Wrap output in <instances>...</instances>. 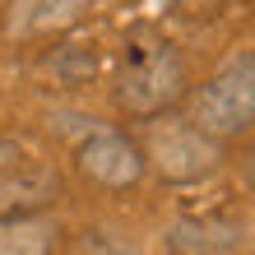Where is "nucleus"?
<instances>
[{"label":"nucleus","instance_id":"f03ea898","mask_svg":"<svg viewBox=\"0 0 255 255\" xmlns=\"http://www.w3.org/2000/svg\"><path fill=\"white\" fill-rule=\"evenodd\" d=\"M186 116L214 139H237L255 126V47L232 51L190 93Z\"/></svg>","mask_w":255,"mask_h":255},{"label":"nucleus","instance_id":"6e6552de","mask_svg":"<svg viewBox=\"0 0 255 255\" xmlns=\"http://www.w3.org/2000/svg\"><path fill=\"white\" fill-rule=\"evenodd\" d=\"M56 232L37 218H0V255H51Z\"/></svg>","mask_w":255,"mask_h":255},{"label":"nucleus","instance_id":"20e7f679","mask_svg":"<svg viewBox=\"0 0 255 255\" xmlns=\"http://www.w3.org/2000/svg\"><path fill=\"white\" fill-rule=\"evenodd\" d=\"M74 167L84 181H93L102 190H126L144 176V148L130 134L112 130V126H88L74 144Z\"/></svg>","mask_w":255,"mask_h":255},{"label":"nucleus","instance_id":"1a4fd4ad","mask_svg":"<svg viewBox=\"0 0 255 255\" xmlns=\"http://www.w3.org/2000/svg\"><path fill=\"white\" fill-rule=\"evenodd\" d=\"M242 181H246V190L255 195V144L246 148V158H242Z\"/></svg>","mask_w":255,"mask_h":255},{"label":"nucleus","instance_id":"f257e3e1","mask_svg":"<svg viewBox=\"0 0 255 255\" xmlns=\"http://www.w3.org/2000/svg\"><path fill=\"white\" fill-rule=\"evenodd\" d=\"M186 98V61L167 37L134 33L126 37L121 61L112 79V102L134 121H148L158 112H172Z\"/></svg>","mask_w":255,"mask_h":255},{"label":"nucleus","instance_id":"0eeeda50","mask_svg":"<svg viewBox=\"0 0 255 255\" xmlns=\"http://www.w3.org/2000/svg\"><path fill=\"white\" fill-rule=\"evenodd\" d=\"M88 9V0H28L19 14V33L42 37V33H61V28L79 23Z\"/></svg>","mask_w":255,"mask_h":255},{"label":"nucleus","instance_id":"7ed1b4c3","mask_svg":"<svg viewBox=\"0 0 255 255\" xmlns=\"http://www.w3.org/2000/svg\"><path fill=\"white\" fill-rule=\"evenodd\" d=\"M139 148H144V162H153L162 181H176V186L204 181L223 162V139L204 134L190 116H167V112L148 116Z\"/></svg>","mask_w":255,"mask_h":255},{"label":"nucleus","instance_id":"39448f33","mask_svg":"<svg viewBox=\"0 0 255 255\" xmlns=\"http://www.w3.org/2000/svg\"><path fill=\"white\" fill-rule=\"evenodd\" d=\"M65 181L51 162H5L0 167V218H37L61 204Z\"/></svg>","mask_w":255,"mask_h":255},{"label":"nucleus","instance_id":"423d86ee","mask_svg":"<svg viewBox=\"0 0 255 255\" xmlns=\"http://www.w3.org/2000/svg\"><path fill=\"white\" fill-rule=\"evenodd\" d=\"M172 255H228L237 246V228L223 218H181L167 232Z\"/></svg>","mask_w":255,"mask_h":255},{"label":"nucleus","instance_id":"9d476101","mask_svg":"<svg viewBox=\"0 0 255 255\" xmlns=\"http://www.w3.org/2000/svg\"><path fill=\"white\" fill-rule=\"evenodd\" d=\"M5 162H14V144H9V139H0V167H5Z\"/></svg>","mask_w":255,"mask_h":255}]
</instances>
